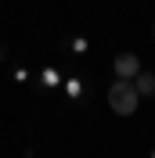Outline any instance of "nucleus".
Masks as SVG:
<instances>
[{"label":"nucleus","instance_id":"nucleus-1","mask_svg":"<svg viewBox=\"0 0 155 158\" xmlns=\"http://www.w3.org/2000/svg\"><path fill=\"white\" fill-rule=\"evenodd\" d=\"M137 101H141V94H137L134 79H116L112 83V90H108V108L116 111V115H134Z\"/></svg>","mask_w":155,"mask_h":158},{"label":"nucleus","instance_id":"nucleus-2","mask_svg":"<svg viewBox=\"0 0 155 158\" xmlns=\"http://www.w3.org/2000/svg\"><path fill=\"white\" fill-rule=\"evenodd\" d=\"M137 72H141L137 54H119V58H116V76H119V79H134Z\"/></svg>","mask_w":155,"mask_h":158},{"label":"nucleus","instance_id":"nucleus-3","mask_svg":"<svg viewBox=\"0 0 155 158\" xmlns=\"http://www.w3.org/2000/svg\"><path fill=\"white\" fill-rule=\"evenodd\" d=\"M134 86H137L141 97H155V76H152V72H137V76H134Z\"/></svg>","mask_w":155,"mask_h":158},{"label":"nucleus","instance_id":"nucleus-4","mask_svg":"<svg viewBox=\"0 0 155 158\" xmlns=\"http://www.w3.org/2000/svg\"><path fill=\"white\" fill-rule=\"evenodd\" d=\"M152 158H155V151H152Z\"/></svg>","mask_w":155,"mask_h":158}]
</instances>
